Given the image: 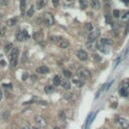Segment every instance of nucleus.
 I'll return each instance as SVG.
<instances>
[{"instance_id": "5", "label": "nucleus", "mask_w": 129, "mask_h": 129, "mask_svg": "<svg viewBox=\"0 0 129 129\" xmlns=\"http://www.w3.org/2000/svg\"><path fill=\"white\" fill-rule=\"evenodd\" d=\"M119 93H120V95L123 96V97L129 96V84H128V83L124 84V85L121 87V89L119 90Z\"/></svg>"}, {"instance_id": "14", "label": "nucleus", "mask_w": 129, "mask_h": 129, "mask_svg": "<svg viewBox=\"0 0 129 129\" xmlns=\"http://www.w3.org/2000/svg\"><path fill=\"white\" fill-rule=\"evenodd\" d=\"M58 46H59L60 48H68V47L70 46V42H69V40L62 38L61 41L58 43Z\"/></svg>"}, {"instance_id": "35", "label": "nucleus", "mask_w": 129, "mask_h": 129, "mask_svg": "<svg viewBox=\"0 0 129 129\" xmlns=\"http://www.w3.org/2000/svg\"><path fill=\"white\" fill-rule=\"evenodd\" d=\"M98 48H99V49H100L102 52H104V53H108V50H107V49H105L106 47H105L104 45H101V46H99Z\"/></svg>"}, {"instance_id": "3", "label": "nucleus", "mask_w": 129, "mask_h": 129, "mask_svg": "<svg viewBox=\"0 0 129 129\" xmlns=\"http://www.w3.org/2000/svg\"><path fill=\"white\" fill-rule=\"evenodd\" d=\"M42 18H43L44 24L47 25V26H51V25L53 24V22H54L52 15H51L50 13H48V12H45V13L43 14V17H42Z\"/></svg>"}, {"instance_id": "8", "label": "nucleus", "mask_w": 129, "mask_h": 129, "mask_svg": "<svg viewBox=\"0 0 129 129\" xmlns=\"http://www.w3.org/2000/svg\"><path fill=\"white\" fill-rule=\"evenodd\" d=\"M118 123H119V125L122 129H128L129 128V122L124 118H119Z\"/></svg>"}, {"instance_id": "23", "label": "nucleus", "mask_w": 129, "mask_h": 129, "mask_svg": "<svg viewBox=\"0 0 129 129\" xmlns=\"http://www.w3.org/2000/svg\"><path fill=\"white\" fill-rule=\"evenodd\" d=\"M73 83H74L77 87H79V88H81V87L84 86V82L81 81V80H79V79H74V80H73Z\"/></svg>"}, {"instance_id": "37", "label": "nucleus", "mask_w": 129, "mask_h": 129, "mask_svg": "<svg viewBox=\"0 0 129 129\" xmlns=\"http://www.w3.org/2000/svg\"><path fill=\"white\" fill-rule=\"evenodd\" d=\"M51 1H52V5L54 7H56L58 5V3H59V0H51Z\"/></svg>"}, {"instance_id": "12", "label": "nucleus", "mask_w": 129, "mask_h": 129, "mask_svg": "<svg viewBox=\"0 0 129 129\" xmlns=\"http://www.w3.org/2000/svg\"><path fill=\"white\" fill-rule=\"evenodd\" d=\"M90 5L95 10L100 9V2H99V0H90Z\"/></svg>"}, {"instance_id": "27", "label": "nucleus", "mask_w": 129, "mask_h": 129, "mask_svg": "<svg viewBox=\"0 0 129 129\" xmlns=\"http://www.w3.org/2000/svg\"><path fill=\"white\" fill-rule=\"evenodd\" d=\"M16 39H17V40H19V41H21V40L23 39V36H22V32H21L20 30H18V31L16 32Z\"/></svg>"}, {"instance_id": "1", "label": "nucleus", "mask_w": 129, "mask_h": 129, "mask_svg": "<svg viewBox=\"0 0 129 129\" xmlns=\"http://www.w3.org/2000/svg\"><path fill=\"white\" fill-rule=\"evenodd\" d=\"M18 53H19V49L17 47L12 48V50H11V56H10V64H11L12 68H15L17 66Z\"/></svg>"}, {"instance_id": "11", "label": "nucleus", "mask_w": 129, "mask_h": 129, "mask_svg": "<svg viewBox=\"0 0 129 129\" xmlns=\"http://www.w3.org/2000/svg\"><path fill=\"white\" fill-rule=\"evenodd\" d=\"M36 73L41 74V75H45V74L49 73V69L47 67H45V66H41V67H38L36 69Z\"/></svg>"}, {"instance_id": "22", "label": "nucleus", "mask_w": 129, "mask_h": 129, "mask_svg": "<svg viewBox=\"0 0 129 129\" xmlns=\"http://www.w3.org/2000/svg\"><path fill=\"white\" fill-rule=\"evenodd\" d=\"M12 48H13V45H12L11 42H8V43H6L4 45V51L5 52H10L12 50Z\"/></svg>"}, {"instance_id": "45", "label": "nucleus", "mask_w": 129, "mask_h": 129, "mask_svg": "<svg viewBox=\"0 0 129 129\" xmlns=\"http://www.w3.org/2000/svg\"><path fill=\"white\" fill-rule=\"evenodd\" d=\"M68 1H72V0H68Z\"/></svg>"}, {"instance_id": "10", "label": "nucleus", "mask_w": 129, "mask_h": 129, "mask_svg": "<svg viewBox=\"0 0 129 129\" xmlns=\"http://www.w3.org/2000/svg\"><path fill=\"white\" fill-rule=\"evenodd\" d=\"M48 39H49L50 42H52V43H57V44H58V43L61 41L62 37H61V36H58V35H50V36L48 37Z\"/></svg>"}, {"instance_id": "6", "label": "nucleus", "mask_w": 129, "mask_h": 129, "mask_svg": "<svg viewBox=\"0 0 129 129\" xmlns=\"http://www.w3.org/2000/svg\"><path fill=\"white\" fill-rule=\"evenodd\" d=\"M77 57H78L80 60L85 61V60L88 59V53H87L84 49H79V50L77 51Z\"/></svg>"}, {"instance_id": "15", "label": "nucleus", "mask_w": 129, "mask_h": 129, "mask_svg": "<svg viewBox=\"0 0 129 129\" xmlns=\"http://www.w3.org/2000/svg\"><path fill=\"white\" fill-rule=\"evenodd\" d=\"M16 22H17V18L16 17H12V18H9L6 21V25L9 26V27H12V26H14L16 24Z\"/></svg>"}, {"instance_id": "31", "label": "nucleus", "mask_w": 129, "mask_h": 129, "mask_svg": "<svg viewBox=\"0 0 129 129\" xmlns=\"http://www.w3.org/2000/svg\"><path fill=\"white\" fill-rule=\"evenodd\" d=\"M2 117H3L4 120H7V119L9 118V112H8V111H4V112L2 113Z\"/></svg>"}, {"instance_id": "25", "label": "nucleus", "mask_w": 129, "mask_h": 129, "mask_svg": "<svg viewBox=\"0 0 129 129\" xmlns=\"http://www.w3.org/2000/svg\"><path fill=\"white\" fill-rule=\"evenodd\" d=\"M33 14H34V6L31 5L30 8H29V10L27 11V16H28V17H31Z\"/></svg>"}, {"instance_id": "26", "label": "nucleus", "mask_w": 129, "mask_h": 129, "mask_svg": "<svg viewBox=\"0 0 129 129\" xmlns=\"http://www.w3.org/2000/svg\"><path fill=\"white\" fill-rule=\"evenodd\" d=\"M62 74H63V76L66 77V78H71L72 77V73L69 70H63L62 71Z\"/></svg>"}, {"instance_id": "9", "label": "nucleus", "mask_w": 129, "mask_h": 129, "mask_svg": "<svg viewBox=\"0 0 129 129\" xmlns=\"http://www.w3.org/2000/svg\"><path fill=\"white\" fill-rule=\"evenodd\" d=\"M100 35V31L99 30H96V31H91L88 35V39L89 40H96Z\"/></svg>"}, {"instance_id": "42", "label": "nucleus", "mask_w": 129, "mask_h": 129, "mask_svg": "<svg viewBox=\"0 0 129 129\" xmlns=\"http://www.w3.org/2000/svg\"><path fill=\"white\" fill-rule=\"evenodd\" d=\"M123 2L126 3V4H128V3H129V0H123Z\"/></svg>"}, {"instance_id": "16", "label": "nucleus", "mask_w": 129, "mask_h": 129, "mask_svg": "<svg viewBox=\"0 0 129 129\" xmlns=\"http://www.w3.org/2000/svg\"><path fill=\"white\" fill-rule=\"evenodd\" d=\"M47 3V0H37V2H36V7L37 9H41L43 8Z\"/></svg>"}, {"instance_id": "36", "label": "nucleus", "mask_w": 129, "mask_h": 129, "mask_svg": "<svg viewBox=\"0 0 129 129\" xmlns=\"http://www.w3.org/2000/svg\"><path fill=\"white\" fill-rule=\"evenodd\" d=\"M22 36H23V39H24V38H25V39H27V38L29 37V35H28L27 31H25V30H23V31H22Z\"/></svg>"}, {"instance_id": "40", "label": "nucleus", "mask_w": 129, "mask_h": 129, "mask_svg": "<svg viewBox=\"0 0 129 129\" xmlns=\"http://www.w3.org/2000/svg\"><path fill=\"white\" fill-rule=\"evenodd\" d=\"M22 129H31V128H30V127H29V126H28V125H24V126H23V128H22Z\"/></svg>"}, {"instance_id": "4", "label": "nucleus", "mask_w": 129, "mask_h": 129, "mask_svg": "<svg viewBox=\"0 0 129 129\" xmlns=\"http://www.w3.org/2000/svg\"><path fill=\"white\" fill-rule=\"evenodd\" d=\"M34 121H35V123H36L38 126H40V128L46 126V122H45L44 118H43L42 116H40V115H36V116L34 117Z\"/></svg>"}, {"instance_id": "18", "label": "nucleus", "mask_w": 129, "mask_h": 129, "mask_svg": "<svg viewBox=\"0 0 129 129\" xmlns=\"http://www.w3.org/2000/svg\"><path fill=\"white\" fill-rule=\"evenodd\" d=\"M101 43L102 45H112L113 40L110 38H101Z\"/></svg>"}, {"instance_id": "19", "label": "nucleus", "mask_w": 129, "mask_h": 129, "mask_svg": "<svg viewBox=\"0 0 129 129\" xmlns=\"http://www.w3.org/2000/svg\"><path fill=\"white\" fill-rule=\"evenodd\" d=\"M61 78L58 76V75H56V76H54L53 77V79H52V83H53V85L54 86H58V85H60V83H61Z\"/></svg>"}, {"instance_id": "13", "label": "nucleus", "mask_w": 129, "mask_h": 129, "mask_svg": "<svg viewBox=\"0 0 129 129\" xmlns=\"http://www.w3.org/2000/svg\"><path fill=\"white\" fill-rule=\"evenodd\" d=\"M32 37H33V39H34V40H36V41H40V40H42L43 35H42V32H40V31H35V32L32 34Z\"/></svg>"}, {"instance_id": "39", "label": "nucleus", "mask_w": 129, "mask_h": 129, "mask_svg": "<svg viewBox=\"0 0 129 129\" xmlns=\"http://www.w3.org/2000/svg\"><path fill=\"white\" fill-rule=\"evenodd\" d=\"M2 98H3V93H2V90L0 89V101L2 100Z\"/></svg>"}, {"instance_id": "21", "label": "nucleus", "mask_w": 129, "mask_h": 129, "mask_svg": "<svg viewBox=\"0 0 129 129\" xmlns=\"http://www.w3.org/2000/svg\"><path fill=\"white\" fill-rule=\"evenodd\" d=\"M44 92H45L46 94H51V93L54 92V87L51 86V85H47V86H45V88H44Z\"/></svg>"}, {"instance_id": "30", "label": "nucleus", "mask_w": 129, "mask_h": 129, "mask_svg": "<svg viewBox=\"0 0 129 129\" xmlns=\"http://www.w3.org/2000/svg\"><path fill=\"white\" fill-rule=\"evenodd\" d=\"M85 28H86L87 30H89V31H92V30H93V25H92V23H86Z\"/></svg>"}, {"instance_id": "44", "label": "nucleus", "mask_w": 129, "mask_h": 129, "mask_svg": "<svg viewBox=\"0 0 129 129\" xmlns=\"http://www.w3.org/2000/svg\"><path fill=\"white\" fill-rule=\"evenodd\" d=\"M52 129H60V128H59V127H53Z\"/></svg>"}, {"instance_id": "24", "label": "nucleus", "mask_w": 129, "mask_h": 129, "mask_svg": "<svg viewBox=\"0 0 129 129\" xmlns=\"http://www.w3.org/2000/svg\"><path fill=\"white\" fill-rule=\"evenodd\" d=\"M79 3H80V7L81 9H86L88 6V2L87 0H79Z\"/></svg>"}, {"instance_id": "7", "label": "nucleus", "mask_w": 129, "mask_h": 129, "mask_svg": "<svg viewBox=\"0 0 129 129\" xmlns=\"http://www.w3.org/2000/svg\"><path fill=\"white\" fill-rule=\"evenodd\" d=\"M86 46L88 49L90 50H96L99 46H98V42L96 40H89L87 43H86Z\"/></svg>"}, {"instance_id": "2", "label": "nucleus", "mask_w": 129, "mask_h": 129, "mask_svg": "<svg viewBox=\"0 0 129 129\" xmlns=\"http://www.w3.org/2000/svg\"><path fill=\"white\" fill-rule=\"evenodd\" d=\"M77 75L81 79H88L91 77V73L85 68H79L77 70Z\"/></svg>"}, {"instance_id": "28", "label": "nucleus", "mask_w": 129, "mask_h": 129, "mask_svg": "<svg viewBox=\"0 0 129 129\" xmlns=\"http://www.w3.org/2000/svg\"><path fill=\"white\" fill-rule=\"evenodd\" d=\"M6 33V27L0 26V36H4Z\"/></svg>"}, {"instance_id": "17", "label": "nucleus", "mask_w": 129, "mask_h": 129, "mask_svg": "<svg viewBox=\"0 0 129 129\" xmlns=\"http://www.w3.org/2000/svg\"><path fill=\"white\" fill-rule=\"evenodd\" d=\"M60 85H61V87H62L63 89H66V90L71 89V83H70V81H68V80H63V81H61Z\"/></svg>"}, {"instance_id": "32", "label": "nucleus", "mask_w": 129, "mask_h": 129, "mask_svg": "<svg viewBox=\"0 0 129 129\" xmlns=\"http://www.w3.org/2000/svg\"><path fill=\"white\" fill-rule=\"evenodd\" d=\"M58 117H59L61 120H64V119H66V113H64L63 111H60V112L58 113Z\"/></svg>"}, {"instance_id": "20", "label": "nucleus", "mask_w": 129, "mask_h": 129, "mask_svg": "<svg viewBox=\"0 0 129 129\" xmlns=\"http://www.w3.org/2000/svg\"><path fill=\"white\" fill-rule=\"evenodd\" d=\"M25 7H26V0H20V12L22 15L24 14Z\"/></svg>"}, {"instance_id": "38", "label": "nucleus", "mask_w": 129, "mask_h": 129, "mask_svg": "<svg viewBox=\"0 0 129 129\" xmlns=\"http://www.w3.org/2000/svg\"><path fill=\"white\" fill-rule=\"evenodd\" d=\"M94 58H95L96 60H98V61H100V60L102 59V57H101L100 55H98V54H94Z\"/></svg>"}, {"instance_id": "29", "label": "nucleus", "mask_w": 129, "mask_h": 129, "mask_svg": "<svg viewBox=\"0 0 129 129\" xmlns=\"http://www.w3.org/2000/svg\"><path fill=\"white\" fill-rule=\"evenodd\" d=\"M63 97H64V99H67V100L71 101V100H73V97H74V95H73L72 93H68V94H66V95H64Z\"/></svg>"}, {"instance_id": "43", "label": "nucleus", "mask_w": 129, "mask_h": 129, "mask_svg": "<svg viewBox=\"0 0 129 129\" xmlns=\"http://www.w3.org/2000/svg\"><path fill=\"white\" fill-rule=\"evenodd\" d=\"M26 77H27V74H25V75H23V77H22V78H23V80H25V79H26Z\"/></svg>"}, {"instance_id": "33", "label": "nucleus", "mask_w": 129, "mask_h": 129, "mask_svg": "<svg viewBox=\"0 0 129 129\" xmlns=\"http://www.w3.org/2000/svg\"><path fill=\"white\" fill-rule=\"evenodd\" d=\"M113 16L114 17H116V18H118L119 16H120V12H119V10H113Z\"/></svg>"}, {"instance_id": "41", "label": "nucleus", "mask_w": 129, "mask_h": 129, "mask_svg": "<svg viewBox=\"0 0 129 129\" xmlns=\"http://www.w3.org/2000/svg\"><path fill=\"white\" fill-rule=\"evenodd\" d=\"M127 15H129V11H128V12H127V13H126V14H124V15H123V17H122V18H126V17H127Z\"/></svg>"}, {"instance_id": "34", "label": "nucleus", "mask_w": 129, "mask_h": 129, "mask_svg": "<svg viewBox=\"0 0 129 129\" xmlns=\"http://www.w3.org/2000/svg\"><path fill=\"white\" fill-rule=\"evenodd\" d=\"M105 19H106V22H107V23H111V22H112L111 16H110L109 14H106V15H105Z\"/></svg>"}]
</instances>
